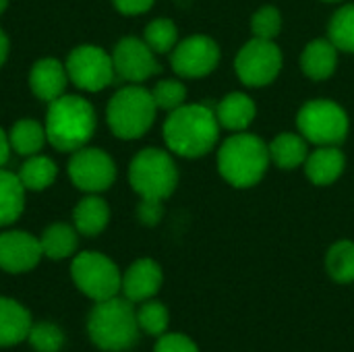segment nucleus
I'll list each match as a JSON object with an SVG mask.
<instances>
[{
	"mask_svg": "<svg viewBox=\"0 0 354 352\" xmlns=\"http://www.w3.org/2000/svg\"><path fill=\"white\" fill-rule=\"evenodd\" d=\"M68 83L66 64L56 58H41L29 71V87L33 95L41 102H54L64 95Z\"/></svg>",
	"mask_w": 354,
	"mask_h": 352,
	"instance_id": "nucleus-16",
	"label": "nucleus"
},
{
	"mask_svg": "<svg viewBox=\"0 0 354 352\" xmlns=\"http://www.w3.org/2000/svg\"><path fill=\"white\" fill-rule=\"evenodd\" d=\"M25 193L19 174L0 168V226L15 224L25 210Z\"/></svg>",
	"mask_w": 354,
	"mask_h": 352,
	"instance_id": "nucleus-23",
	"label": "nucleus"
},
{
	"mask_svg": "<svg viewBox=\"0 0 354 352\" xmlns=\"http://www.w3.org/2000/svg\"><path fill=\"white\" fill-rule=\"evenodd\" d=\"M162 216H164L162 201H158V199H141V203L137 207V218H139L141 224L156 226V224H160Z\"/></svg>",
	"mask_w": 354,
	"mask_h": 352,
	"instance_id": "nucleus-35",
	"label": "nucleus"
},
{
	"mask_svg": "<svg viewBox=\"0 0 354 352\" xmlns=\"http://www.w3.org/2000/svg\"><path fill=\"white\" fill-rule=\"evenodd\" d=\"M270 162V145H266L261 137L243 131L228 137L218 151V170L222 178L236 189L257 185Z\"/></svg>",
	"mask_w": 354,
	"mask_h": 352,
	"instance_id": "nucleus-4",
	"label": "nucleus"
},
{
	"mask_svg": "<svg viewBox=\"0 0 354 352\" xmlns=\"http://www.w3.org/2000/svg\"><path fill=\"white\" fill-rule=\"evenodd\" d=\"M153 352H199L197 344L185 334H162Z\"/></svg>",
	"mask_w": 354,
	"mask_h": 352,
	"instance_id": "nucleus-34",
	"label": "nucleus"
},
{
	"mask_svg": "<svg viewBox=\"0 0 354 352\" xmlns=\"http://www.w3.org/2000/svg\"><path fill=\"white\" fill-rule=\"evenodd\" d=\"M328 274L338 284L354 282V243L353 241H338L330 247L326 257Z\"/></svg>",
	"mask_w": 354,
	"mask_h": 352,
	"instance_id": "nucleus-27",
	"label": "nucleus"
},
{
	"mask_svg": "<svg viewBox=\"0 0 354 352\" xmlns=\"http://www.w3.org/2000/svg\"><path fill=\"white\" fill-rule=\"evenodd\" d=\"M10 141H8V133H4L2 131V127H0V168L8 162V158H10Z\"/></svg>",
	"mask_w": 354,
	"mask_h": 352,
	"instance_id": "nucleus-37",
	"label": "nucleus"
},
{
	"mask_svg": "<svg viewBox=\"0 0 354 352\" xmlns=\"http://www.w3.org/2000/svg\"><path fill=\"white\" fill-rule=\"evenodd\" d=\"M8 6V0H0V15L4 12V8Z\"/></svg>",
	"mask_w": 354,
	"mask_h": 352,
	"instance_id": "nucleus-39",
	"label": "nucleus"
},
{
	"mask_svg": "<svg viewBox=\"0 0 354 352\" xmlns=\"http://www.w3.org/2000/svg\"><path fill=\"white\" fill-rule=\"evenodd\" d=\"M44 257L39 239L25 230H6L0 234V270L6 274L31 272Z\"/></svg>",
	"mask_w": 354,
	"mask_h": 352,
	"instance_id": "nucleus-14",
	"label": "nucleus"
},
{
	"mask_svg": "<svg viewBox=\"0 0 354 352\" xmlns=\"http://www.w3.org/2000/svg\"><path fill=\"white\" fill-rule=\"evenodd\" d=\"M309 156L307 139L297 133H280L270 143V158L282 170H295L305 164Z\"/></svg>",
	"mask_w": 354,
	"mask_h": 352,
	"instance_id": "nucleus-24",
	"label": "nucleus"
},
{
	"mask_svg": "<svg viewBox=\"0 0 354 352\" xmlns=\"http://www.w3.org/2000/svg\"><path fill=\"white\" fill-rule=\"evenodd\" d=\"M324 2H340V0H324Z\"/></svg>",
	"mask_w": 354,
	"mask_h": 352,
	"instance_id": "nucleus-40",
	"label": "nucleus"
},
{
	"mask_svg": "<svg viewBox=\"0 0 354 352\" xmlns=\"http://www.w3.org/2000/svg\"><path fill=\"white\" fill-rule=\"evenodd\" d=\"M158 106L149 89L141 85H127L118 89L106 108V120L110 131L118 139H139L143 137L153 120Z\"/></svg>",
	"mask_w": 354,
	"mask_h": 352,
	"instance_id": "nucleus-5",
	"label": "nucleus"
},
{
	"mask_svg": "<svg viewBox=\"0 0 354 352\" xmlns=\"http://www.w3.org/2000/svg\"><path fill=\"white\" fill-rule=\"evenodd\" d=\"M338 64V48L332 39H313L301 56V68L309 79L324 81L334 75Z\"/></svg>",
	"mask_w": 354,
	"mask_h": 352,
	"instance_id": "nucleus-20",
	"label": "nucleus"
},
{
	"mask_svg": "<svg viewBox=\"0 0 354 352\" xmlns=\"http://www.w3.org/2000/svg\"><path fill=\"white\" fill-rule=\"evenodd\" d=\"M282 68V52L274 44V39L253 37L247 41L236 60L234 71L239 79L249 87H263L270 85Z\"/></svg>",
	"mask_w": 354,
	"mask_h": 352,
	"instance_id": "nucleus-10",
	"label": "nucleus"
},
{
	"mask_svg": "<svg viewBox=\"0 0 354 352\" xmlns=\"http://www.w3.org/2000/svg\"><path fill=\"white\" fill-rule=\"evenodd\" d=\"M95 110L81 95H60L50 102L46 114L48 143L58 151H77L87 145L95 133Z\"/></svg>",
	"mask_w": 354,
	"mask_h": 352,
	"instance_id": "nucleus-2",
	"label": "nucleus"
},
{
	"mask_svg": "<svg viewBox=\"0 0 354 352\" xmlns=\"http://www.w3.org/2000/svg\"><path fill=\"white\" fill-rule=\"evenodd\" d=\"M172 68L176 75L187 79H199L209 75L220 62V48L209 35L195 33L172 50Z\"/></svg>",
	"mask_w": 354,
	"mask_h": 352,
	"instance_id": "nucleus-12",
	"label": "nucleus"
},
{
	"mask_svg": "<svg viewBox=\"0 0 354 352\" xmlns=\"http://www.w3.org/2000/svg\"><path fill=\"white\" fill-rule=\"evenodd\" d=\"M301 135L315 145H340L348 135V116L332 100H311L297 116Z\"/></svg>",
	"mask_w": 354,
	"mask_h": 352,
	"instance_id": "nucleus-8",
	"label": "nucleus"
},
{
	"mask_svg": "<svg viewBox=\"0 0 354 352\" xmlns=\"http://www.w3.org/2000/svg\"><path fill=\"white\" fill-rule=\"evenodd\" d=\"M71 278L75 286L93 303L118 297L122 288V274L118 266L104 253L81 251L71 263Z\"/></svg>",
	"mask_w": 354,
	"mask_h": 352,
	"instance_id": "nucleus-7",
	"label": "nucleus"
},
{
	"mask_svg": "<svg viewBox=\"0 0 354 352\" xmlns=\"http://www.w3.org/2000/svg\"><path fill=\"white\" fill-rule=\"evenodd\" d=\"M31 326V313L19 301L0 297V349L27 342Z\"/></svg>",
	"mask_w": 354,
	"mask_h": 352,
	"instance_id": "nucleus-17",
	"label": "nucleus"
},
{
	"mask_svg": "<svg viewBox=\"0 0 354 352\" xmlns=\"http://www.w3.org/2000/svg\"><path fill=\"white\" fill-rule=\"evenodd\" d=\"M27 342L35 352H60L64 346V332L52 322H39L31 326Z\"/></svg>",
	"mask_w": 354,
	"mask_h": 352,
	"instance_id": "nucleus-31",
	"label": "nucleus"
},
{
	"mask_svg": "<svg viewBox=\"0 0 354 352\" xmlns=\"http://www.w3.org/2000/svg\"><path fill=\"white\" fill-rule=\"evenodd\" d=\"M108 222H110V207L97 193H89L87 197H83L73 210V226L83 237L102 234Z\"/></svg>",
	"mask_w": 354,
	"mask_h": 352,
	"instance_id": "nucleus-19",
	"label": "nucleus"
},
{
	"mask_svg": "<svg viewBox=\"0 0 354 352\" xmlns=\"http://www.w3.org/2000/svg\"><path fill=\"white\" fill-rule=\"evenodd\" d=\"M8 48H10L8 35L4 33V29H0V68L6 62V58H8Z\"/></svg>",
	"mask_w": 354,
	"mask_h": 352,
	"instance_id": "nucleus-38",
	"label": "nucleus"
},
{
	"mask_svg": "<svg viewBox=\"0 0 354 352\" xmlns=\"http://www.w3.org/2000/svg\"><path fill=\"white\" fill-rule=\"evenodd\" d=\"M112 60L116 75L129 83H143L160 73L156 52L147 46L145 39H139L135 35H127L114 46Z\"/></svg>",
	"mask_w": 354,
	"mask_h": 352,
	"instance_id": "nucleus-13",
	"label": "nucleus"
},
{
	"mask_svg": "<svg viewBox=\"0 0 354 352\" xmlns=\"http://www.w3.org/2000/svg\"><path fill=\"white\" fill-rule=\"evenodd\" d=\"M116 10L122 15H143L147 12L156 0H112Z\"/></svg>",
	"mask_w": 354,
	"mask_h": 352,
	"instance_id": "nucleus-36",
	"label": "nucleus"
},
{
	"mask_svg": "<svg viewBox=\"0 0 354 352\" xmlns=\"http://www.w3.org/2000/svg\"><path fill=\"white\" fill-rule=\"evenodd\" d=\"M8 141H10L12 151H17L19 156H27V158L35 156L41 151V147L48 141L46 127L33 118H21L10 127Z\"/></svg>",
	"mask_w": 354,
	"mask_h": 352,
	"instance_id": "nucleus-25",
	"label": "nucleus"
},
{
	"mask_svg": "<svg viewBox=\"0 0 354 352\" xmlns=\"http://www.w3.org/2000/svg\"><path fill=\"white\" fill-rule=\"evenodd\" d=\"M137 311L124 297H112L95 303L87 317V336L104 352H124L139 340Z\"/></svg>",
	"mask_w": 354,
	"mask_h": 352,
	"instance_id": "nucleus-3",
	"label": "nucleus"
},
{
	"mask_svg": "<svg viewBox=\"0 0 354 352\" xmlns=\"http://www.w3.org/2000/svg\"><path fill=\"white\" fill-rule=\"evenodd\" d=\"M153 102L158 106V110H176L185 104L187 100V87L176 81V79H164L160 83H156V87L151 89Z\"/></svg>",
	"mask_w": 354,
	"mask_h": 352,
	"instance_id": "nucleus-32",
	"label": "nucleus"
},
{
	"mask_svg": "<svg viewBox=\"0 0 354 352\" xmlns=\"http://www.w3.org/2000/svg\"><path fill=\"white\" fill-rule=\"evenodd\" d=\"M143 39L156 54H166L178 44V29L170 19H153L143 33Z\"/></svg>",
	"mask_w": 354,
	"mask_h": 352,
	"instance_id": "nucleus-29",
	"label": "nucleus"
},
{
	"mask_svg": "<svg viewBox=\"0 0 354 352\" xmlns=\"http://www.w3.org/2000/svg\"><path fill=\"white\" fill-rule=\"evenodd\" d=\"M68 81L83 91H102L114 81V60L100 46H77L66 58Z\"/></svg>",
	"mask_w": 354,
	"mask_h": 352,
	"instance_id": "nucleus-9",
	"label": "nucleus"
},
{
	"mask_svg": "<svg viewBox=\"0 0 354 352\" xmlns=\"http://www.w3.org/2000/svg\"><path fill=\"white\" fill-rule=\"evenodd\" d=\"M255 114H257L255 102L247 93H241V91L228 93L216 106V116H218L220 127H224L228 131H234V133L245 131L253 122Z\"/></svg>",
	"mask_w": 354,
	"mask_h": 352,
	"instance_id": "nucleus-21",
	"label": "nucleus"
},
{
	"mask_svg": "<svg viewBox=\"0 0 354 352\" xmlns=\"http://www.w3.org/2000/svg\"><path fill=\"white\" fill-rule=\"evenodd\" d=\"M344 166H346V158L336 145H319L305 160V170L309 180L319 187L336 183L342 176Z\"/></svg>",
	"mask_w": 354,
	"mask_h": 352,
	"instance_id": "nucleus-18",
	"label": "nucleus"
},
{
	"mask_svg": "<svg viewBox=\"0 0 354 352\" xmlns=\"http://www.w3.org/2000/svg\"><path fill=\"white\" fill-rule=\"evenodd\" d=\"M129 183L141 199H168L178 185L172 156L160 147L141 149L129 166Z\"/></svg>",
	"mask_w": 354,
	"mask_h": 352,
	"instance_id": "nucleus-6",
	"label": "nucleus"
},
{
	"mask_svg": "<svg viewBox=\"0 0 354 352\" xmlns=\"http://www.w3.org/2000/svg\"><path fill=\"white\" fill-rule=\"evenodd\" d=\"M164 284V274L158 261L143 257L129 266V270L122 274V288L120 293L131 303H143L153 299Z\"/></svg>",
	"mask_w": 354,
	"mask_h": 352,
	"instance_id": "nucleus-15",
	"label": "nucleus"
},
{
	"mask_svg": "<svg viewBox=\"0 0 354 352\" xmlns=\"http://www.w3.org/2000/svg\"><path fill=\"white\" fill-rule=\"evenodd\" d=\"M17 174L27 191H44L54 185V180L58 176V168H56L54 160H50L48 156L35 154V156L27 158V162L21 166V170Z\"/></svg>",
	"mask_w": 354,
	"mask_h": 352,
	"instance_id": "nucleus-26",
	"label": "nucleus"
},
{
	"mask_svg": "<svg viewBox=\"0 0 354 352\" xmlns=\"http://www.w3.org/2000/svg\"><path fill=\"white\" fill-rule=\"evenodd\" d=\"M220 139L216 110L205 104H183L164 122V141L170 151L183 158L209 154Z\"/></svg>",
	"mask_w": 354,
	"mask_h": 352,
	"instance_id": "nucleus-1",
	"label": "nucleus"
},
{
	"mask_svg": "<svg viewBox=\"0 0 354 352\" xmlns=\"http://www.w3.org/2000/svg\"><path fill=\"white\" fill-rule=\"evenodd\" d=\"M39 245H41L44 257H48L52 261L75 257L77 247H79V230L71 224L54 222L41 232Z\"/></svg>",
	"mask_w": 354,
	"mask_h": 352,
	"instance_id": "nucleus-22",
	"label": "nucleus"
},
{
	"mask_svg": "<svg viewBox=\"0 0 354 352\" xmlns=\"http://www.w3.org/2000/svg\"><path fill=\"white\" fill-rule=\"evenodd\" d=\"M330 39L340 52L354 54V4L338 8L330 21Z\"/></svg>",
	"mask_w": 354,
	"mask_h": 352,
	"instance_id": "nucleus-28",
	"label": "nucleus"
},
{
	"mask_svg": "<svg viewBox=\"0 0 354 352\" xmlns=\"http://www.w3.org/2000/svg\"><path fill=\"white\" fill-rule=\"evenodd\" d=\"M137 324L139 330L149 336H162L168 330L170 313L164 303L160 301H143V305L137 309Z\"/></svg>",
	"mask_w": 354,
	"mask_h": 352,
	"instance_id": "nucleus-30",
	"label": "nucleus"
},
{
	"mask_svg": "<svg viewBox=\"0 0 354 352\" xmlns=\"http://www.w3.org/2000/svg\"><path fill=\"white\" fill-rule=\"evenodd\" d=\"M71 183L85 193H102L116 178V164L108 151L100 147H81L68 160Z\"/></svg>",
	"mask_w": 354,
	"mask_h": 352,
	"instance_id": "nucleus-11",
	"label": "nucleus"
},
{
	"mask_svg": "<svg viewBox=\"0 0 354 352\" xmlns=\"http://www.w3.org/2000/svg\"><path fill=\"white\" fill-rule=\"evenodd\" d=\"M282 29V15L274 6H263L251 17V31L255 37L274 39Z\"/></svg>",
	"mask_w": 354,
	"mask_h": 352,
	"instance_id": "nucleus-33",
	"label": "nucleus"
}]
</instances>
